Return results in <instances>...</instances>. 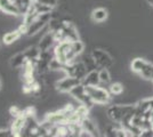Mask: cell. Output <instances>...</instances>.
<instances>
[{"label":"cell","instance_id":"6da1fadb","mask_svg":"<svg viewBox=\"0 0 153 137\" xmlns=\"http://www.w3.org/2000/svg\"><path fill=\"white\" fill-rule=\"evenodd\" d=\"M136 112V105H111L108 107V117L121 127H127Z\"/></svg>","mask_w":153,"mask_h":137},{"label":"cell","instance_id":"7a4b0ae2","mask_svg":"<svg viewBox=\"0 0 153 137\" xmlns=\"http://www.w3.org/2000/svg\"><path fill=\"white\" fill-rule=\"evenodd\" d=\"M53 52H54L55 59H57L58 62H61L62 64H64V65L74 62L76 57H78L74 54V52H73V49H72L71 41H68V40H63V41L56 42Z\"/></svg>","mask_w":153,"mask_h":137},{"label":"cell","instance_id":"3957f363","mask_svg":"<svg viewBox=\"0 0 153 137\" xmlns=\"http://www.w3.org/2000/svg\"><path fill=\"white\" fill-rule=\"evenodd\" d=\"M86 90L95 104L106 105L111 102V93L100 86H86Z\"/></svg>","mask_w":153,"mask_h":137},{"label":"cell","instance_id":"277c9868","mask_svg":"<svg viewBox=\"0 0 153 137\" xmlns=\"http://www.w3.org/2000/svg\"><path fill=\"white\" fill-rule=\"evenodd\" d=\"M87 66L85 64L83 61H74L72 63L65 64L63 67V72L65 73V76H70L73 78H78L80 80H82L85 78V76L88 73L87 72Z\"/></svg>","mask_w":153,"mask_h":137},{"label":"cell","instance_id":"5b68a950","mask_svg":"<svg viewBox=\"0 0 153 137\" xmlns=\"http://www.w3.org/2000/svg\"><path fill=\"white\" fill-rule=\"evenodd\" d=\"M70 95L74 98V99H76L80 104L87 106L88 109L93 107V105L95 104V103L93 102V99L90 98V96L88 95L87 90H86V86L82 85V84L76 86V87L70 91Z\"/></svg>","mask_w":153,"mask_h":137},{"label":"cell","instance_id":"8992f818","mask_svg":"<svg viewBox=\"0 0 153 137\" xmlns=\"http://www.w3.org/2000/svg\"><path fill=\"white\" fill-rule=\"evenodd\" d=\"M51 19H53V17H51V13L39 14L38 17L29 25V30H27L26 36L31 37V36H34V34H37L38 32H40V31L51 22Z\"/></svg>","mask_w":153,"mask_h":137},{"label":"cell","instance_id":"52a82bcc","mask_svg":"<svg viewBox=\"0 0 153 137\" xmlns=\"http://www.w3.org/2000/svg\"><path fill=\"white\" fill-rule=\"evenodd\" d=\"M91 57L95 61L97 67L101 69H108L113 65V59L108 52L103 49H94L91 52Z\"/></svg>","mask_w":153,"mask_h":137},{"label":"cell","instance_id":"ba28073f","mask_svg":"<svg viewBox=\"0 0 153 137\" xmlns=\"http://www.w3.org/2000/svg\"><path fill=\"white\" fill-rule=\"evenodd\" d=\"M81 84V80L78 78H73V77H70V76H65L64 78L59 79L57 82H56V89H57L59 93H69L76 87V86L80 85Z\"/></svg>","mask_w":153,"mask_h":137},{"label":"cell","instance_id":"9c48e42d","mask_svg":"<svg viewBox=\"0 0 153 137\" xmlns=\"http://www.w3.org/2000/svg\"><path fill=\"white\" fill-rule=\"evenodd\" d=\"M54 57H55L54 52H51V50L40 53V56L37 61V73L38 74H45L47 71H49L51 62L53 61Z\"/></svg>","mask_w":153,"mask_h":137},{"label":"cell","instance_id":"30bf717a","mask_svg":"<svg viewBox=\"0 0 153 137\" xmlns=\"http://www.w3.org/2000/svg\"><path fill=\"white\" fill-rule=\"evenodd\" d=\"M26 116L24 112L19 116V117L14 118V121L10 126V131H12V136L14 137H21L24 136V129L26 126Z\"/></svg>","mask_w":153,"mask_h":137},{"label":"cell","instance_id":"8fae6325","mask_svg":"<svg viewBox=\"0 0 153 137\" xmlns=\"http://www.w3.org/2000/svg\"><path fill=\"white\" fill-rule=\"evenodd\" d=\"M153 111V98H146L140 101L136 104V113L140 114L145 118L151 117V113Z\"/></svg>","mask_w":153,"mask_h":137},{"label":"cell","instance_id":"7c38bea8","mask_svg":"<svg viewBox=\"0 0 153 137\" xmlns=\"http://www.w3.org/2000/svg\"><path fill=\"white\" fill-rule=\"evenodd\" d=\"M63 36L64 40H68V41H76L79 40V33L76 27L73 25V23L68 22V21H63Z\"/></svg>","mask_w":153,"mask_h":137},{"label":"cell","instance_id":"4fadbf2b","mask_svg":"<svg viewBox=\"0 0 153 137\" xmlns=\"http://www.w3.org/2000/svg\"><path fill=\"white\" fill-rule=\"evenodd\" d=\"M54 45H56V39H55V36L53 31H48V32L44 34V37L40 39L38 44L39 49L41 52H46V50H51V48Z\"/></svg>","mask_w":153,"mask_h":137},{"label":"cell","instance_id":"5bb4252c","mask_svg":"<svg viewBox=\"0 0 153 137\" xmlns=\"http://www.w3.org/2000/svg\"><path fill=\"white\" fill-rule=\"evenodd\" d=\"M0 10L2 13L7 14V15H12V16L21 15L14 0H0Z\"/></svg>","mask_w":153,"mask_h":137},{"label":"cell","instance_id":"9a60e30c","mask_svg":"<svg viewBox=\"0 0 153 137\" xmlns=\"http://www.w3.org/2000/svg\"><path fill=\"white\" fill-rule=\"evenodd\" d=\"M81 84L85 86H97L101 84V80H100V73L97 70H90L85 78L81 80Z\"/></svg>","mask_w":153,"mask_h":137},{"label":"cell","instance_id":"2e32d148","mask_svg":"<svg viewBox=\"0 0 153 137\" xmlns=\"http://www.w3.org/2000/svg\"><path fill=\"white\" fill-rule=\"evenodd\" d=\"M80 124H81V127H82L83 130L88 131L89 134H91V136L93 137L100 136V130H98V128H97L96 124L88 117H86L85 119H82L81 122H80Z\"/></svg>","mask_w":153,"mask_h":137},{"label":"cell","instance_id":"e0dca14e","mask_svg":"<svg viewBox=\"0 0 153 137\" xmlns=\"http://www.w3.org/2000/svg\"><path fill=\"white\" fill-rule=\"evenodd\" d=\"M26 61H27V57H26L25 53L23 50V52L17 53L16 55H14L13 57L9 59V65L12 66L13 69H21L22 66L24 65V63Z\"/></svg>","mask_w":153,"mask_h":137},{"label":"cell","instance_id":"ac0fdd59","mask_svg":"<svg viewBox=\"0 0 153 137\" xmlns=\"http://www.w3.org/2000/svg\"><path fill=\"white\" fill-rule=\"evenodd\" d=\"M23 34L21 33L19 29L14 30V31H10V32H7L4 37H2V42L5 45H13L14 42H16L17 40L22 37Z\"/></svg>","mask_w":153,"mask_h":137},{"label":"cell","instance_id":"d6986e66","mask_svg":"<svg viewBox=\"0 0 153 137\" xmlns=\"http://www.w3.org/2000/svg\"><path fill=\"white\" fill-rule=\"evenodd\" d=\"M38 12H37V8H36V5L34 2L31 5V7L26 10V13L23 15V23H25L27 25H30L33 21L38 17Z\"/></svg>","mask_w":153,"mask_h":137},{"label":"cell","instance_id":"ffe728a7","mask_svg":"<svg viewBox=\"0 0 153 137\" xmlns=\"http://www.w3.org/2000/svg\"><path fill=\"white\" fill-rule=\"evenodd\" d=\"M108 10L105 8H96L91 12V20L96 23H102L108 19Z\"/></svg>","mask_w":153,"mask_h":137},{"label":"cell","instance_id":"44dd1931","mask_svg":"<svg viewBox=\"0 0 153 137\" xmlns=\"http://www.w3.org/2000/svg\"><path fill=\"white\" fill-rule=\"evenodd\" d=\"M24 53H25L27 59H31V61H38L41 50L39 49L38 46H31V47L26 48L25 50H24Z\"/></svg>","mask_w":153,"mask_h":137},{"label":"cell","instance_id":"7402d4cb","mask_svg":"<svg viewBox=\"0 0 153 137\" xmlns=\"http://www.w3.org/2000/svg\"><path fill=\"white\" fill-rule=\"evenodd\" d=\"M140 76H142L143 78L147 79V80H152L153 81V64L145 62V64L143 66L142 71L140 72Z\"/></svg>","mask_w":153,"mask_h":137},{"label":"cell","instance_id":"603a6c76","mask_svg":"<svg viewBox=\"0 0 153 137\" xmlns=\"http://www.w3.org/2000/svg\"><path fill=\"white\" fill-rule=\"evenodd\" d=\"M14 1H15V4H16V6L19 8V13H21L22 16L26 13V10H27V9L31 7L32 4H33L32 0H14Z\"/></svg>","mask_w":153,"mask_h":137},{"label":"cell","instance_id":"cb8c5ba5","mask_svg":"<svg viewBox=\"0 0 153 137\" xmlns=\"http://www.w3.org/2000/svg\"><path fill=\"white\" fill-rule=\"evenodd\" d=\"M145 59H135L133 62H131V70L134 72H136V73H138L140 74V72L142 71V69H143V66H144V64H145Z\"/></svg>","mask_w":153,"mask_h":137},{"label":"cell","instance_id":"d4e9b609","mask_svg":"<svg viewBox=\"0 0 153 137\" xmlns=\"http://www.w3.org/2000/svg\"><path fill=\"white\" fill-rule=\"evenodd\" d=\"M71 44H72V49H73L74 54H76V56H79L83 52V49H85L83 42L80 41V39H79V40H76V41H71Z\"/></svg>","mask_w":153,"mask_h":137},{"label":"cell","instance_id":"484cf974","mask_svg":"<svg viewBox=\"0 0 153 137\" xmlns=\"http://www.w3.org/2000/svg\"><path fill=\"white\" fill-rule=\"evenodd\" d=\"M36 5V8H37V12L38 14H48L53 12V7L47 6V5H44V4H40V2H34Z\"/></svg>","mask_w":153,"mask_h":137},{"label":"cell","instance_id":"4316f807","mask_svg":"<svg viewBox=\"0 0 153 137\" xmlns=\"http://www.w3.org/2000/svg\"><path fill=\"white\" fill-rule=\"evenodd\" d=\"M100 80L102 84H108L110 80H111V76H110V72H108V69H101L100 71Z\"/></svg>","mask_w":153,"mask_h":137},{"label":"cell","instance_id":"83f0119b","mask_svg":"<svg viewBox=\"0 0 153 137\" xmlns=\"http://www.w3.org/2000/svg\"><path fill=\"white\" fill-rule=\"evenodd\" d=\"M108 91L111 93V95H120L122 91H123V86L119 82H115L110 86V89Z\"/></svg>","mask_w":153,"mask_h":137},{"label":"cell","instance_id":"f1b7e54d","mask_svg":"<svg viewBox=\"0 0 153 137\" xmlns=\"http://www.w3.org/2000/svg\"><path fill=\"white\" fill-rule=\"evenodd\" d=\"M9 113H10V116L14 118L19 117L21 116L22 113H23V110L22 109H19V106H16V105H13L10 109H9Z\"/></svg>","mask_w":153,"mask_h":137},{"label":"cell","instance_id":"f546056e","mask_svg":"<svg viewBox=\"0 0 153 137\" xmlns=\"http://www.w3.org/2000/svg\"><path fill=\"white\" fill-rule=\"evenodd\" d=\"M36 2H40V4H44V5H47V6H51L53 8L57 6L58 0H37Z\"/></svg>","mask_w":153,"mask_h":137},{"label":"cell","instance_id":"4dcf8cb0","mask_svg":"<svg viewBox=\"0 0 153 137\" xmlns=\"http://www.w3.org/2000/svg\"><path fill=\"white\" fill-rule=\"evenodd\" d=\"M23 112L26 117H36V109L33 106H27L23 110Z\"/></svg>","mask_w":153,"mask_h":137},{"label":"cell","instance_id":"1f68e13d","mask_svg":"<svg viewBox=\"0 0 153 137\" xmlns=\"http://www.w3.org/2000/svg\"><path fill=\"white\" fill-rule=\"evenodd\" d=\"M140 136L142 137H153V127L151 128H146V129H143L140 133Z\"/></svg>","mask_w":153,"mask_h":137},{"label":"cell","instance_id":"d6a6232c","mask_svg":"<svg viewBox=\"0 0 153 137\" xmlns=\"http://www.w3.org/2000/svg\"><path fill=\"white\" fill-rule=\"evenodd\" d=\"M8 136H12L10 128H9V129H4V128H1V129H0V137H8Z\"/></svg>","mask_w":153,"mask_h":137},{"label":"cell","instance_id":"836d02e7","mask_svg":"<svg viewBox=\"0 0 153 137\" xmlns=\"http://www.w3.org/2000/svg\"><path fill=\"white\" fill-rule=\"evenodd\" d=\"M146 2L149 4V5H151V6L153 7V0H146Z\"/></svg>","mask_w":153,"mask_h":137},{"label":"cell","instance_id":"e575fe53","mask_svg":"<svg viewBox=\"0 0 153 137\" xmlns=\"http://www.w3.org/2000/svg\"><path fill=\"white\" fill-rule=\"evenodd\" d=\"M0 89H1V80H0Z\"/></svg>","mask_w":153,"mask_h":137}]
</instances>
